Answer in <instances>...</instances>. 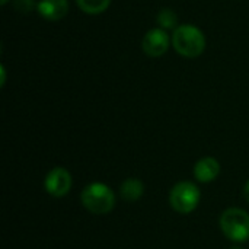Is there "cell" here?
<instances>
[{
	"label": "cell",
	"mask_w": 249,
	"mask_h": 249,
	"mask_svg": "<svg viewBox=\"0 0 249 249\" xmlns=\"http://www.w3.org/2000/svg\"><path fill=\"white\" fill-rule=\"evenodd\" d=\"M172 47L187 58H196L206 48V36L203 31L194 25H179L172 34Z\"/></svg>",
	"instance_id": "cell-1"
},
{
	"label": "cell",
	"mask_w": 249,
	"mask_h": 249,
	"mask_svg": "<svg viewBox=\"0 0 249 249\" xmlns=\"http://www.w3.org/2000/svg\"><path fill=\"white\" fill-rule=\"evenodd\" d=\"M80 201L93 214H108L115 207V194L108 185L93 182L85 187L80 194Z\"/></svg>",
	"instance_id": "cell-2"
},
{
	"label": "cell",
	"mask_w": 249,
	"mask_h": 249,
	"mask_svg": "<svg viewBox=\"0 0 249 249\" xmlns=\"http://www.w3.org/2000/svg\"><path fill=\"white\" fill-rule=\"evenodd\" d=\"M220 229L225 236L233 242H245L249 239V214L242 209H228L220 216Z\"/></svg>",
	"instance_id": "cell-3"
},
{
	"label": "cell",
	"mask_w": 249,
	"mask_h": 249,
	"mask_svg": "<svg viewBox=\"0 0 249 249\" xmlns=\"http://www.w3.org/2000/svg\"><path fill=\"white\" fill-rule=\"evenodd\" d=\"M169 203L177 213L188 214L194 212L200 203V190L193 182H178L169 193Z\"/></svg>",
	"instance_id": "cell-4"
},
{
	"label": "cell",
	"mask_w": 249,
	"mask_h": 249,
	"mask_svg": "<svg viewBox=\"0 0 249 249\" xmlns=\"http://www.w3.org/2000/svg\"><path fill=\"white\" fill-rule=\"evenodd\" d=\"M44 188L55 198L64 197L71 188L70 172L64 168H53L44 179Z\"/></svg>",
	"instance_id": "cell-5"
},
{
	"label": "cell",
	"mask_w": 249,
	"mask_h": 249,
	"mask_svg": "<svg viewBox=\"0 0 249 249\" xmlns=\"http://www.w3.org/2000/svg\"><path fill=\"white\" fill-rule=\"evenodd\" d=\"M171 45L169 35L162 28H153L146 32L142 41V48L149 57H160L163 55Z\"/></svg>",
	"instance_id": "cell-6"
},
{
	"label": "cell",
	"mask_w": 249,
	"mask_h": 249,
	"mask_svg": "<svg viewBox=\"0 0 249 249\" xmlns=\"http://www.w3.org/2000/svg\"><path fill=\"white\" fill-rule=\"evenodd\" d=\"M38 13L51 22L63 19L69 12V1L67 0H39L36 4Z\"/></svg>",
	"instance_id": "cell-7"
},
{
	"label": "cell",
	"mask_w": 249,
	"mask_h": 249,
	"mask_svg": "<svg viewBox=\"0 0 249 249\" xmlns=\"http://www.w3.org/2000/svg\"><path fill=\"white\" fill-rule=\"evenodd\" d=\"M220 174V163L214 158H203L194 166V177L198 182H212Z\"/></svg>",
	"instance_id": "cell-8"
},
{
	"label": "cell",
	"mask_w": 249,
	"mask_h": 249,
	"mask_svg": "<svg viewBox=\"0 0 249 249\" xmlns=\"http://www.w3.org/2000/svg\"><path fill=\"white\" fill-rule=\"evenodd\" d=\"M144 193V185L137 178H128L125 179L120 187V196L124 201L134 203L137 201Z\"/></svg>",
	"instance_id": "cell-9"
},
{
	"label": "cell",
	"mask_w": 249,
	"mask_h": 249,
	"mask_svg": "<svg viewBox=\"0 0 249 249\" xmlns=\"http://www.w3.org/2000/svg\"><path fill=\"white\" fill-rule=\"evenodd\" d=\"M76 3L85 13L99 15L109 7L111 0H76Z\"/></svg>",
	"instance_id": "cell-10"
},
{
	"label": "cell",
	"mask_w": 249,
	"mask_h": 249,
	"mask_svg": "<svg viewBox=\"0 0 249 249\" xmlns=\"http://www.w3.org/2000/svg\"><path fill=\"white\" fill-rule=\"evenodd\" d=\"M158 23L162 29H177V23H178V16L177 13L169 9H160V12L158 13Z\"/></svg>",
	"instance_id": "cell-11"
},
{
	"label": "cell",
	"mask_w": 249,
	"mask_h": 249,
	"mask_svg": "<svg viewBox=\"0 0 249 249\" xmlns=\"http://www.w3.org/2000/svg\"><path fill=\"white\" fill-rule=\"evenodd\" d=\"M13 6L20 13H29L35 9V0H15Z\"/></svg>",
	"instance_id": "cell-12"
},
{
	"label": "cell",
	"mask_w": 249,
	"mask_h": 249,
	"mask_svg": "<svg viewBox=\"0 0 249 249\" xmlns=\"http://www.w3.org/2000/svg\"><path fill=\"white\" fill-rule=\"evenodd\" d=\"M0 71H1V82H0V85L3 86L4 82H6V70H4V66H0Z\"/></svg>",
	"instance_id": "cell-13"
},
{
	"label": "cell",
	"mask_w": 249,
	"mask_h": 249,
	"mask_svg": "<svg viewBox=\"0 0 249 249\" xmlns=\"http://www.w3.org/2000/svg\"><path fill=\"white\" fill-rule=\"evenodd\" d=\"M244 196H245V198L248 200V203H249V179H248V182L245 184V187H244Z\"/></svg>",
	"instance_id": "cell-14"
},
{
	"label": "cell",
	"mask_w": 249,
	"mask_h": 249,
	"mask_svg": "<svg viewBox=\"0 0 249 249\" xmlns=\"http://www.w3.org/2000/svg\"><path fill=\"white\" fill-rule=\"evenodd\" d=\"M7 1H9V0H0V3H1V4H3V6H4V4H6V3H7Z\"/></svg>",
	"instance_id": "cell-15"
},
{
	"label": "cell",
	"mask_w": 249,
	"mask_h": 249,
	"mask_svg": "<svg viewBox=\"0 0 249 249\" xmlns=\"http://www.w3.org/2000/svg\"><path fill=\"white\" fill-rule=\"evenodd\" d=\"M231 249H242V248H239V247H235V248H231Z\"/></svg>",
	"instance_id": "cell-16"
}]
</instances>
